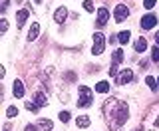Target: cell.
Masks as SVG:
<instances>
[{
  "mask_svg": "<svg viewBox=\"0 0 159 131\" xmlns=\"http://www.w3.org/2000/svg\"><path fill=\"white\" fill-rule=\"evenodd\" d=\"M102 111H103V117H106L107 125L113 131H119L129 119L127 103L121 102V99H117V97H107L106 102H103V105H102Z\"/></svg>",
  "mask_w": 159,
  "mask_h": 131,
  "instance_id": "6da1fadb",
  "label": "cell"
},
{
  "mask_svg": "<svg viewBox=\"0 0 159 131\" xmlns=\"http://www.w3.org/2000/svg\"><path fill=\"white\" fill-rule=\"evenodd\" d=\"M141 129L143 131H159V103H153L149 107V111L143 117Z\"/></svg>",
  "mask_w": 159,
  "mask_h": 131,
  "instance_id": "7a4b0ae2",
  "label": "cell"
},
{
  "mask_svg": "<svg viewBox=\"0 0 159 131\" xmlns=\"http://www.w3.org/2000/svg\"><path fill=\"white\" fill-rule=\"evenodd\" d=\"M93 102V93L88 85H80V97H78V107H89Z\"/></svg>",
  "mask_w": 159,
  "mask_h": 131,
  "instance_id": "3957f363",
  "label": "cell"
},
{
  "mask_svg": "<svg viewBox=\"0 0 159 131\" xmlns=\"http://www.w3.org/2000/svg\"><path fill=\"white\" fill-rule=\"evenodd\" d=\"M103 48H106V36H103L102 32H96V34H93L92 54H93V56H99V54H103Z\"/></svg>",
  "mask_w": 159,
  "mask_h": 131,
  "instance_id": "277c9868",
  "label": "cell"
},
{
  "mask_svg": "<svg viewBox=\"0 0 159 131\" xmlns=\"http://www.w3.org/2000/svg\"><path fill=\"white\" fill-rule=\"evenodd\" d=\"M127 16H129V8L125 6V4H117L116 10H113V18H116V22H117V24L125 22Z\"/></svg>",
  "mask_w": 159,
  "mask_h": 131,
  "instance_id": "5b68a950",
  "label": "cell"
},
{
  "mask_svg": "<svg viewBox=\"0 0 159 131\" xmlns=\"http://www.w3.org/2000/svg\"><path fill=\"white\" fill-rule=\"evenodd\" d=\"M133 79V72L131 70H121L117 75H116V84L117 85H125V84H129Z\"/></svg>",
  "mask_w": 159,
  "mask_h": 131,
  "instance_id": "8992f818",
  "label": "cell"
},
{
  "mask_svg": "<svg viewBox=\"0 0 159 131\" xmlns=\"http://www.w3.org/2000/svg\"><path fill=\"white\" fill-rule=\"evenodd\" d=\"M32 102L38 105V107H44V105H48V97L44 92H34L32 93Z\"/></svg>",
  "mask_w": 159,
  "mask_h": 131,
  "instance_id": "52a82bcc",
  "label": "cell"
},
{
  "mask_svg": "<svg viewBox=\"0 0 159 131\" xmlns=\"http://www.w3.org/2000/svg\"><path fill=\"white\" fill-rule=\"evenodd\" d=\"M155 24H157V18L153 16V14H147V16L141 18V28H143V30H151Z\"/></svg>",
  "mask_w": 159,
  "mask_h": 131,
  "instance_id": "ba28073f",
  "label": "cell"
},
{
  "mask_svg": "<svg viewBox=\"0 0 159 131\" xmlns=\"http://www.w3.org/2000/svg\"><path fill=\"white\" fill-rule=\"evenodd\" d=\"M107 20H109V12H107V8H99L98 10V26L99 28H103L107 24Z\"/></svg>",
  "mask_w": 159,
  "mask_h": 131,
  "instance_id": "9c48e42d",
  "label": "cell"
},
{
  "mask_svg": "<svg viewBox=\"0 0 159 131\" xmlns=\"http://www.w3.org/2000/svg\"><path fill=\"white\" fill-rule=\"evenodd\" d=\"M66 18H68V8H66V6H60V8L56 10V12H54V22L62 24Z\"/></svg>",
  "mask_w": 159,
  "mask_h": 131,
  "instance_id": "30bf717a",
  "label": "cell"
},
{
  "mask_svg": "<svg viewBox=\"0 0 159 131\" xmlns=\"http://www.w3.org/2000/svg\"><path fill=\"white\" fill-rule=\"evenodd\" d=\"M12 93H14V97H24V84L20 82V79H14V84H12Z\"/></svg>",
  "mask_w": 159,
  "mask_h": 131,
  "instance_id": "8fae6325",
  "label": "cell"
},
{
  "mask_svg": "<svg viewBox=\"0 0 159 131\" xmlns=\"http://www.w3.org/2000/svg\"><path fill=\"white\" fill-rule=\"evenodd\" d=\"M38 34H40V24L38 22H32V26H30V30H28V40H30V42H34V40L38 38Z\"/></svg>",
  "mask_w": 159,
  "mask_h": 131,
  "instance_id": "7c38bea8",
  "label": "cell"
},
{
  "mask_svg": "<svg viewBox=\"0 0 159 131\" xmlns=\"http://www.w3.org/2000/svg\"><path fill=\"white\" fill-rule=\"evenodd\" d=\"M26 20H28V10H18V12H16V22H18V28H22Z\"/></svg>",
  "mask_w": 159,
  "mask_h": 131,
  "instance_id": "4fadbf2b",
  "label": "cell"
},
{
  "mask_svg": "<svg viewBox=\"0 0 159 131\" xmlns=\"http://www.w3.org/2000/svg\"><path fill=\"white\" fill-rule=\"evenodd\" d=\"M89 123H92L89 115H80V117L76 119V125H78L80 129H84V127H89Z\"/></svg>",
  "mask_w": 159,
  "mask_h": 131,
  "instance_id": "5bb4252c",
  "label": "cell"
},
{
  "mask_svg": "<svg viewBox=\"0 0 159 131\" xmlns=\"http://www.w3.org/2000/svg\"><path fill=\"white\" fill-rule=\"evenodd\" d=\"M147 50V40L145 38H137V42H135V52L137 54H143Z\"/></svg>",
  "mask_w": 159,
  "mask_h": 131,
  "instance_id": "9a60e30c",
  "label": "cell"
},
{
  "mask_svg": "<svg viewBox=\"0 0 159 131\" xmlns=\"http://www.w3.org/2000/svg\"><path fill=\"white\" fill-rule=\"evenodd\" d=\"M52 127H54V123L50 119H40L38 121V129H42V131H52Z\"/></svg>",
  "mask_w": 159,
  "mask_h": 131,
  "instance_id": "2e32d148",
  "label": "cell"
},
{
  "mask_svg": "<svg viewBox=\"0 0 159 131\" xmlns=\"http://www.w3.org/2000/svg\"><path fill=\"white\" fill-rule=\"evenodd\" d=\"M129 38H131L129 30H123V32H119V34H117V40H119V44H127V42H129Z\"/></svg>",
  "mask_w": 159,
  "mask_h": 131,
  "instance_id": "e0dca14e",
  "label": "cell"
},
{
  "mask_svg": "<svg viewBox=\"0 0 159 131\" xmlns=\"http://www.w3.org/2000/svg\"><path fill=\"white\" fill-rule=\"evenodd\" d=\"M123 62V50H116L111 56V64H121Z\"/></svg>",
  "mask_w": 159,
  "mask_h": 131,
  "instance_id": "ac0fdd59",
  "label": "cell"
},
{
  "mask_svg": "<svg viewBox=\"0 0 159 131\" xmlns=\"http://www.w3.org/2000/svg\"><path fill=\"white\" fill-rule=\"evenodd\" d=\"M96 92L107 93V92H109V84H107V82H98V84H96Z\"/></svg>",
  "mask_w": 159,
  "mask_h": 131,
  "instance_id": "d6986e66",
  "label": "cell"
},
{
  "mask_svg": "<svg viewBox=\"0 0 159 131\" xmlns=\"http://www.w3.org/2000/svg\"><path fill=\"white\" fill-rule=\"evenodd\" d=\"M145 84L149 85V89H151V92H157V79H155V78L147 75V78H145Z\"/></svg>",
  "mask_w": 159,
  "mask_h": 131,
  "instance_id": "ffe728a7",
  "label": "cell"
},
{
  "mask_svg": "<svg viewBox=\"0 0 159 131\" xmlns=\"http://www.w3.org/2000/svg\"><path fill=\"white\" fill-rule=\"evenodd\" d=\"M16 115H18V107H16V105H10V107L6 109V117L8 119H14Z\"/></svg>",
  "mask_w": 159,
  "mask_h": 131,
  "instance_id": "44dd1931",
  "label": "cell"
},
{
  "mask_svg": "<svg viewBox=\"0 0 159 131\" xmlns=\"http://www.w3.org/2000/svg\"><path fill=\"white\" fill-rule=\"evenodd\" d=\"M151 60H153V62H159V46L151 48Z\"/></svg>",
  "mask_w": 159,
  "mask_h": 131,
  "instance_id": "7402d4cb",
  "label": "cell"
},
{
  "mask_svg": "<svg viewBox=\"0 0 159 131\" xmlns=\"http://www.w3.org/2000/svg\"><path fill=\"white\" fill-rule=\"evenodd\" d=\"M26 109H28V111H32V113H36V111H38V105L34 103L32 99H30V102H26Z\"/></svg>",
  "mask_w": 159,
  "mask_h": 131,
  "instance_id": "603a6c76",
  "label": "cell"
},
{
  "mask_svg": "<svg viewBox=\"0 0 159 131\" xmlns=\"http://www.w3.org/2000/svg\"><path fill=\"white\" fill-rule=\"evenodd\" d=\"M70 117H72V115H70L68 111H62V113H60V121H62V123H68Z\"/></svg>",
  "mask_w": 159,
  "mask_h": 131,
  "instance_id": "cb8c5ba5",
  "label": "cell"
},
{
  "mask_svg": "<svg viewBox=\"0 0 159 131\" xmlns=\"http://www.w3.org/2000/svg\"><path fill=\"white\" fill-rule=\"evenodd\" d=\"M84 8H86L88 12H93V10H96V8H93V2H92V0H86V2H84Z\"/></svg>",
  "mask_w": 159,
  "mask_h": 131,
  "instance_id": "d4e9b609",
  "label": "cell"
},
{
  "mask_svg": "<svg viewBox=\"0 0 159 131\" xmlns=\"http://www.w3.org/2000/svg\"><path fill=\"white\" fill-rule=\"evenodd\" d=\"M153 6H155V0H143V8H147V10H151Z\"/></svg>",
  "mask_w": 159,
  "mask_h": 131,
  "instance_id": "484cf974",
  "label": "cell"
},
{
  "mask_svg": "<svg viewBox=\"0 0 159 131\" xmlns=\"http://www.w3.org/2000/svg\"><path fill=\"white\" fill-rule=\"evenodd\" d=\"M0 22H2V24H0V32H6V30H8V20L6 18H2V20H0Z\"/></svg>",
  "mask_w": 159,
  "mask_h": 131,
  "instance_id": "4316f807",
  "label": "cell"
},
{
  "mask_svg": "<svg viewBox=\"0 0 159 131\" xmlns=\"http://www.w3.org/2000/svg\"><path fill=\"white\" fill-rule=\"evenodd\" d=\"M24 131H38V127H36V125H26V129H24Z\"/></svg>",
  "mask_w": 159,
  "mask_h": 131,
  "instance_id": "83f0119b",
  "label": "cell"
},
{
  "mask_svg": "<svg viewBox=\"0 0 159 131\" xmlns=\"http://www.w3.org/2000/svg\"><path fill=\"white\" fill-rule=\"evenodd\" d=\"M155 44H157V46H159V32L155 34Z\"/></svg>",
  "mask_w": 159,
  "mask_h": 131,
  "instance_id": "f1b7e54d",
  "label": "cell"
},
{
  "mask_svg": "<svg viewBox=\"0 0 159 131\" xmlns=\"http://www.w3.org/2000/svg\"><path fill=\"white\" fill-rule=\"evenodd\" d=\"M40 2H42V0H36V4H40Z\"/></svg>",
  "mask_w": 159,
  "mask_h": 131,
  "instance_id": "f546056e",
  "label": "cell"
},
{
  "mask_svg": "<svg viewBox=\"0 0 159 131\" xmlns=\"http://www.w3.org/2000/svg\"><path fill=\"white\" fill-rule=\"evenodd\" d=\"M157 84H159V78H157Z\"/></svg>",
  "mask_w": 159,
  "mask_h": 131,
  "instance_id": "4dcf8cb0",
  "label": "cell"
}]
</instances>
